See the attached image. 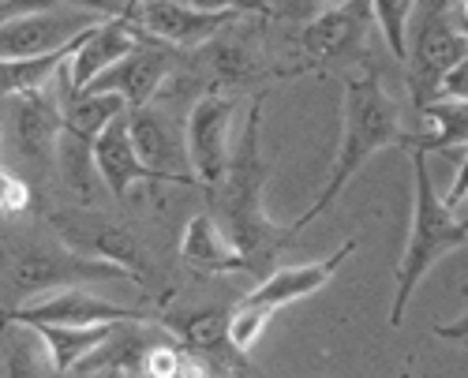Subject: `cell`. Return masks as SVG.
<instances>
[{
  "instance_id": "cell-9",
  "label": "cell",
  "mask_w": 468,
  "mask_h": 378,
  "mask_svg": "<svg viewBox=\"0 0 468 378\" xmlns=\"http://www.w3.org/2000/svg\"><path fill=\"white\" fill-rule=\"evenodd\" d=\"M143 34H150L154 42H162L176 53H195L203 49L207 42H214V37L232 26L237 19V12H207V8H195L191 0H139L135 5V16Z\"/></svg>"
},
{
  "instance_id": "cell-32",
  "label": "cell",
  "mask_w": 468,
  "mask_h": 378,
  "mask_svg": "<svg viewBox=\"0 0 468 378\" xmlns=\"http://www.w3.org/2000/svg\"><path fill=\"white\" fill-rule=\"evenodd\" d=\"M68 378H132V371H87V374H68Z\"/></svg>"
},
{
  "instance_id": "cell-6",
  "label": "cell",
  "mask_w": 468,
  "mask_h": 378,
  "mask_svg": "<svg viewBox=\"0 0 468 378\" xmlns=\"http://www.w3.org/2000/svg\"><path fill=\"white\" fill-rule=\"evenodd\" d=\"M5 117L12 128V150L37 173H49L64 146V90L57 83L5 98Z\"/></svg>"
},
{
  "instance_id": "cell-27",
  "label": "cell",
  "mask_w": 468,
  "mask_h": 378,
  "mask_svg": "<svg viewBox=\"0 0 468 378\" xmlns=\"http://www.w3.org/2000/svg\"><path fill=\"white\" fill-rule=\"evenodd\" d=\"M64 0H0V16L8 19H23V16H34V12H49V8H60Z\"/></svg>"
},
{
  "instance_id": "cell-25",
  "label": "cell",
  "mask_w": 468,
  "mask_h": 378,
  "mask_svg": "<svg viewBox=\"0 0 468 378\" xmlns=\"http://www.w3.org/2000/svg\"><path fill=\"white\" fill-rule=\"evenodd\" d=\"M195 8H207V12H237V16H262V19H274V8L270 0H191Z\"/></svg>"
},
{
  "instance_id": "cell-33",
  "label": "cell",
  "mask_w": 468,
  "mask_h": 378,
  "mask_svg": "<svg viewBox=\"0 0 468 378\" xmlns=\"http://www.w3.org/2000/svg\"><path fill=\"white\" fill-rule=\"evenodd\" d=\"M319 5H323V8H330V5H337V0H319Z\"/></svg>"
},
{
  "instance_id": "cell-20",
  "label": "cell",
  "mask_w": 468,
  "mask_h": 378,
  "mask_svg": "<svg viewBox=\"0 0 468 378\" xmlns=\"http://www.w3.org/2000/svg\"><path fill=\"white\" fill-rule=\"evenodd\" d=\"M5 378H60L42 333L27 322L5 319Z\"/></svg>"
},
{
  "instance_id": "cell-18",
  "label": "cell",
  "mask_w": 468,
  "mask_h": 378,
  "mask_svg": "<svg viewBox=\"0 0 468 378\" xmlns=\"http://www.w3.org/2000/svg\"><path fill=\"white\" fill-rule=\"evenodd\" d=\"M244 19H248V16H244ZM244 19H237L232 26H225V30L214 37V42H207L203 49H195V53L207 60L210 75H218V79H251L255 71H266V68H262L259 42H255L259 30L248 26V34H244V30H240Z\"/></svg>"
},
{
  "instance_id": "cell-30",
  "label": "cell",
  "mask_w": 468,
  "mask_h": 378,
  "mask_svg": "<svg viewBox=\"0 0 468 378\" xmlns=\"http://www.w3.org/2000/svg\"><path fill=\"white\" fill-rule=\"evenodd\" d=\"M446 98H457V101H468V60L446 79Z\"/></svg>"
},
{
  "instance_id": "cell-13",
  "label": "cell",
  "mask_w": 468,
  "mask_h": 378,
  "mask_svg": "<svg viewBox=\"0 0 468 378\" xmlns=\"http://www.w3.org/2000/svg\"><path fill=\"white\" fill-rule=\"evenodd\" d=\"M128 121H132V139L139 146V158L158 173L162 184H199L187 158V135L176 131V124L162 109L154 105L128 109Z\"/></svg>"
},
{
  "instance_id": "cell-34",
  "label": "cell",
  "mask_w": 468,
  "mask_h": 378,
  "mask_svg": "<svg viewBox=\"0 0 468 378\" xmlns=\"http://www.w3.org/2000/svg\"><path fill=\"white\" fill-rule=\"evenodd\" d=\"M464 206H468V195H464ZM464 217H468V214H464Z\"/></svg>"
},
{
  "instance_id": "cell-5",
  "label": "cell",
  "mask_w": 468,
  "mask_h": 378,
  "mask_svg": "<svg viewBox=\"0 0 468 378\" xmlns=\"http://www.w3.org/2000/svg\"><path fill=\"white\" fill-rule=\"evenodd\" d=\"M468 60V34L457 26L450 0H420L409 23L405 83L416 112L446 98V79Z\"/></svg>"
},
{
  "instance_id": "cell-3",
  "label": "cell",
  "mask_w": 468,
  "mask_h": 378,
  "mask_svg": "<svg viewBox=\"0 0 468 378\" xmlns=\"http://www.w3.org/2000/svg\"><path fill=\"white\" fill-rule=\"evenodd\" d=\"M409 158H412V229H409L405 255L398 262V289H394V308H389V326L394 330L405 322L409 299L427 278V270L442 255L464 247L468 240V217H453L457 206H450L435 192L431 173H427V150L409 146Z\"/></svg>"
},
{
  "instance_id": "cell-1",
  "label": "cell",
  "mask_w": 468,
  "mask_h": 378,
  "mask_svg": "<svg viewBox=\"0 0 468 378\" xmlns=\"http://www.w3.org/2000/svg\"><path fill=\"white\" fill-rule=\"evenodd\" d=\"M262 94L251 101L244 131L232 146V162L225 180L214 187L210 195V210L218 214V221L229 229L232 244L240 247L248 274H259V281L278 267V255L289 244V229H278L266 214L262 192L270 180V165L262 158Z\"/></svg>"
},
{
  "instance_id": "cell-31",
  "label": "cell",
  "mask_w": 468,
  "mask_h": 378,
  "mask_svg": "<svg viewBox=\"0 0 468 378\" xmlns=\"http://www.w3.org/2000/svg\"><path fill=\"white\" fill-rule=\"evenodd\" d=\"M450 8H453V19H457V26L468 34V0H450Z\"/></svg>"
},
{
  "instance_id": "cell-22",
  "label": "cell",
  "mask_w": 468,
  "mask_h": 378,
  "mask_svg": "<svg viewBox=\"0 0 468 378\" xmlns=\"http://www.w3.org/2000/svg\"><path fill=\"white\" fill-rule=\"evenodd\" d=\"M416 5L420 0H371L375 26L386 37L389 53H394L401 64H405V53H409V23L416 16Z\"/></svg>"
},
{
  "instance_id": "cell-16",
  "label": "cell",
  "mask_w": 468,
  "mask_h": 378,
  "mask_svg": "<svg viewBox=\"0 0 468 378\" xmlns=\"http://www.w3.org/2000/svg\"><path fill=\"white\" fill-rule=\"evenodd\" d=\"M139 42H143V30L135 19H101L98 26H90L68 68L75 90H87L101 71H109L116 60H124Z\"/></svg>"
},
{
  "instance_id": "cell-24",
  "label": "cell",
  "mask_w": 468,
  "mask_h": 378,
  "mask_svg": "<svg viewBox=\"0 0 468 378\" xmlns=\"http://www.w3.org/2000/svg\"><path fill=\"white\" fill-rule=\"evenodd\" d=\"M0 206H5V217L8 221H16V217H23L27 210H30V199H34V192H30V184L19 176V173H12L8 165H5V173H0Z\"/></svg>"
},
{
  "instance_id": "cell-28",
  "label": "cell",
  "mask_w": 468,
  "mask_h": 378,
  "mask_svg": "<svg viewBox=\"0 0 468 378\" xmlns=\"http://www.w3.org/2000/svg\"><path fill=\"white\" fill-rule=\"evenodd\" d=\"M435 337H439V341H446V345L468 349V311L461 319H453V322H439L435 326Z\"/></svg>"
},
{
  "instance_id": "cell-7",
  "label": "cell",
  "mask_w": 468,
  "mask_h": 378,
  "mask_svg": "<svg viewBox=\"0 0 468 378\" xmlns=\"http://www.w3.org/2000/svg\"><path fill=\"white\" fill-rule=\"evenodd\" d=\"M371 23H375L371 0H337V5L323 8L315 19L303 23L300 30L303 60L311 68H326L364 57L371 42Z\"/></svg>"
},
{
  "instance_id": "cell-14",
  "label": "cell",
  "mask_w": 468,
  "mask_h": 378,
  "mask_svg": "<svg viewBox=\"0 0 468 378\" xmlns=\"http://www.w3.org/2000/svg\"><path fill=\"white\" fill-rule=\"evenodd\" d=\"M356 251V240H345L334 255L315 258V262H300V267H274L244 299L248 304H262L270 311H282L285 304H296V299L315 296L323 285H330V278L341 270V262Z\"/></svg>"
},
{
  "instance_id": "cell-10",
  "label": "cell",
  "mask_w": 468,
  "mask_h": 378,
  "mask_svg": "<svg viewBox=\"0 0 468 378\" xmlns=\"http://www.w3.org/2000/svg\"><path fill=\"white\" fill-rule=\"evenodd\" d=\"M8 322H27V326H105V322H124V319H154L139 308L112 304V299L90 296L80 285L57 289L46 296H34L27 304L5 308Z\"/></svg>"
},
{
  "instance_id": "cell-29",
  "label": "cell",
  "mask_w": 468,
  "mask_h": 378,
  "mask_svg": "<svg viewBox=\"0 0 468 378\" xmlns=\"http://www.w3.org/2000/svg\"><path fill=\"white\" fill-rule=\"evenodd\" d=\"M315 5H319V0H270L274 16H292V19L307 16V8H315Z\"/></svg>"
},
{
  "instance_id": "cell-17",
  "label": "cell",
  "mask_w": 468,
  "mask_h": 378,
  "mask_svg": "<svg viewBox=\"0 0 468 378\" xmlns=\"http://www.w3.org/2000/svg\"><path fill=\"white\" fill-rule=\"evenodd\" d=\"M180 258H184V267L195 270V274H240V270H248L240 247L232 244L229 229L218 221L214 210L195 214L184 225Z\"/></svg>"
},
{
  "instance_id": "cell-2",
  "label": "cell",
  "mask_w": 468,
  "mask_h": 378,
  "mask_svg": "<svg viewBox=\"0 0 468 378\" xmlns=\"http://www.w3.org/2000/svg\"><path fill=\"white\" fill-rule=\"evenodd\" d=\"M386 146H409V131H401L398 101L386 94L378 68H367L364 75L345 79V94H341V142H337L330 176L323 184L319 199L289 225V233L296 236L319 214H326L337 203V195L348 187V180L364 169V162L371 154H378V150H386Z\"/></svg>"
},
{
  "instance_id": "cell-19",
  "label": "cell",
  "mask_w": 468,
  "mask_h": 378,
  "mask_svg": "<svg viewBox=\"0 0 468 378\" xmlns=\"http://www.w3.org/2000/svg\"><path fill=\"white\" fill-rule=\"evenodd\" d=\"M124 322H128V319H124ZM112 326H116V322H105V326H34V330L42 333V341H46V349H49V360H53L57 374L68 378V374L80 371V363H83L94 349H101V345L109 341Z\"/></svg>"
},
{
  "instance_id": "cell-26",
  "label": "cell",
  "mask_w": 468,
  "mask_h": 378,
  "mask_svg": "<svg viewBox=\"0 0 468 378\" xmlns=\"http://www.w3.org/2000/svg\"><path fill=\"white\" fill-rule=\"evenodd\" d=\"M64 5H75L80 12H90L101 19H132L139 0H64Z\"/></svg>"
},
{
  "instance_id": "cell-4",
  "label": "cell",
  "mask_w": 468,
  "mask_h": 378,
  "mask_svg": "<svg viewBox=\"0 0 468 378\" xmlns=\"http://www.w3.org/2000/svg\"><path fill=\"white\" fill-rule=\"evenodd\" d=\"M132 278L124 267L101 255H75L64 244H42L23 233H5V296L8 308L27 304L34 296L87 281H121Z\"/></svg>"
},
{
  "instance_id": "cell-11",
  "label": "cell",
  "mask_w": 468,
  "mask_h": 378,
  "mask_svg": "<svg viewBox=\"0 0 468 378\" xmlns=\"http://www.w3.org/2000/svg\"><path fill=\"white\" fill-rule=\"evenodd\" d=\"M98 23H101V16H90L80 8H49V12H34L23 19H8L0 26V57L27 60V57L57 53Z\"/></svg>"
},
{
  "instance_id": "cell-12",
  "label": "cell",
  "mask_w": 468,
  "mask_h": 378,
  "mask_svg": "<svg viewBox=\"0 0 468 378\" xmlns=\"http://www.w3.org/2000/svg\"><path fill=\"white\" fill-rule=\"evenodd\" d=\"M173 68H176V49L154 42L150 34H143V42L124 60H116L109 71H101L87 90L121 94L128 101V109H139V105H150L154 98H158V90L165 87Z\"/></svg>"
},
{
  "instance_id": "cell-21",
  "label": "cell",
  "mask_w": 468,
  "mask_h": 378,
  "mask_svg": "<svg viewBox=\"0 0 468 378\" xmlns=\"http://www.w3.org/2000/svg\"><path fill=\"white\" fill-rule=\"evenodd\" d=\"M87 37V34H83ZM83 37H75L71 46L46 53V57H27V60H5V98L8 94H27V90H42L49 83H57V75L71 64L75 49L83 46Z\"/></svg>"
},
{
  "instance_id": "cell-23",
  "label": "cell",
  "mask_w": 468,
  "mask_h": 378,
  "mask_svg": "<svg viewBox=\"0 0 468 378\" xmlns=\"http://www.w3.org/2000/svg\"><path fill=\"white\" fill-rule=\"evenodd\" d=\"M278 311H270L262 304H248V299H240L237 311H232V345H237L240 352H251L259 345V337L266 333L270 319H274Z\"/></svg>"
},
{
  "instance_id": "cell-15",
  "label": "cell",
  "mask_w": 468,
  "mask_h": 378,
  "mask_svg": "<svg viewBox=\"0 0 468 378\" xmlns=\"http://www.w3.org/2000/svg\"><path fill=\"white\" fill-rule=\"evenodd\" d=\"M94 169L101 176V184L109 187V195L116 203H124L128 192L135 184L143 180H158V173H154L143 158H139V146L132 139V121L128 112H121L98 139H94ZM162 184V180H158Z\"/></svg>"
},
{
  "instance_id": "cell-8",
  "label": "cell",
  "mask_w": 468,
  "mask_h": 378,
  "mask_svg": "<svg viewBox=\"0 0 468 378\" xmlns=\"http://www.w3.org/2000/svg\"><path fill=\"white\" fill-rule=\"evenodd\" d=\"M232 112H237V101L229 94H203L187 112V158H191V173L207 192L225 180L229 162H232Z\"/></svg>"
}]
</instances>
